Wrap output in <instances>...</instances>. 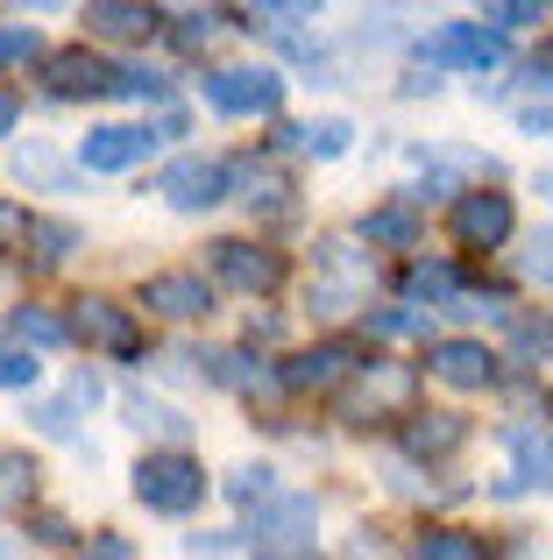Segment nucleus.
Instances as JSON below:
<instances>
[{
  "label": "nucleus",
  "mask_w": 553,
  "mask_h": 560,
  "mask_svg": "<svg viewBox=\"0 0 553 560\" xmlns=\"http://www.w3.org/2000/svg\"><path fill=\"white\" fill-rule=\"evenodd\" d=\"M249 553L256 560H313V539H319V511H313V497H270L263 511L249 518Z\"/></svg>",
  "instance_id": "nucleus-1"
},
{
  "label": "nucleus",
  "mask_w": 553,
  "mask_h": 560,
  "mask_svg": "<svg viewBox=\"0 0 553 560\" xmlns=\"http://www.w3.org/2000/svg\"><path fill=\"white\" fill-rule=\"evenodd\" d=\"M128 482H136V497H142L150 511H164V518H185V511H192L199 497H207V468H199L185 447L142 454V462H136V476H128Z\"/></svg>",
  "instance_id": "nucleus-2"
},
{
  "label": "nucleus",
  "mask_w": 553,
  "mask_h": 560,
  "mask_svg": "<svg viewBox=\"0 0 553 560\" xmlns=\"http://www.w3.org/2000/svg\"><path fill=\"white\" fill-rule=\"evenodd\" d=\"M207 107L213 114H276L284 107V79L263 65H221V71H207Z\"/></svg>",
  "instance_id": "nucleus-3"
},
{
  "label": "nucleus",
  "mask_w": 553,
  "mask_h": 560,
  "mask_svg": "<svg viewBox=\"0 0 553 560\" xmlns=\"http://www.w3.org/2000/svg\"><path fill=\"white\" fill-rule=\"evenodd\" d=\"M419 65H469V71H490L504 65V36L483 22H447L433 36H419Z\"/></svg>",
  "instance_id": "nucleus-4"
},
{
  "label": "nucleus",
  "mask_w": 553,
  "mask_h": 560,
  "mask_svg": "<svg viewBox=\"0 0 553 560\" xmlns=\"http://www.w3.org/2000/svg\"><path fill=\"white\" fill-rule=\"evenodd\" d=\"M227 185H235V164H213V156H185V164L164 171V199L178 206V213H207V206H221Z\"/></svg>",
  "instance_id": "nucleus-5"
},
{
  "label": "nucleus",
  "mask_w": 553,
  "mask_h": 560,
  "mask_svg": "<svg viewBox=\"0 0 553 560\" xmlns=\"http://www.w3.org/2000/svg\"><path fill=\"white\" fill-rule=\"evenodd\" d=\"M319 262H327V284H313V313H348L369 299V262L348 242H319Z\"/></svg>",
  "instance_id": "nucleus-6"
},
{
  "label": "nucleus",
  "mask_w": 553,
  "mask_h": 560,
  "mask_svg": "<svg viewBox=\"0 0 553 560\" xmlns=\"http://www.w3.org/2000/svg\"><path fill=\"white\" fill-rule=\"evenodd\" d=\"M156 156V128H93V136L79 142V164L85 171H136V164H150Z\"/></svg>",
  "instance_id": "nucleus-7"
},
{
  "label": "nucleus",
  "mask_w": 553,
  "mask_h": 560,
  "mask_svg": "<svg viewBox=\"0 0 553 560\" xmlns=\"http://www.w3.org/2000/svg\"><path fill=\"white\" fill-rule=\"evenodd\" d=\"M455 242H469V248L511 242V199L504 191H461L455 199Z\"/></svg>",
  "instance_id": "nucleus-8"
},
{
  "label": "nucleus",
  "mask_w": 553,
  "mask_h": 560,
  "mask_svg": "<svg viewBox=\"0 0 553 560\" xmlns=\"http://www.w3.org/2000/svg\"><path fill=\"white\" fill-rule=\"evenodd\" d=\"M213 277L256 299V291H276V284H284V262H276L270 248H249V242H213Z\"/></svg>",
  "instance_id": "nucleus-9"
},
{
  "label": "nucleus",
  "mask_w": 553,
  "mask_h": 560,
  "mask_svg": "<svg viewBox=\"0 0 553 560\" xmlns=\"http://www.w3.org/2000/svg\"><path fill=\"white\" fill-rule=\"evenodd\" d=\"M142 305L164 313V319H199L213 305V284L199 270H156L150 284H142Z\"/></svg>",
  "instance_id": "nucleus-10"
},
{
  "label": "nucleus",
  "mask_w": 553,
  "mask_h": 560,
  "mask_svg": "<svg viewBox=\"0 0 553 560\" xmlns=\"http://www.w3.org/2000/svg\"><path fill=\"white\" fill-rule=\"evenodd\" d=\"M71 334H79V341H93V348H107V355H136V348H142L136 319H128L121 305H107V299H79Z\"/></svg>",
  "instance_id": "nucleus-11"
},
{
  "label": "nucleus",
  "mask_w": 553,
  "mask_h": 560,
  "mask_svg": "<svg viewBox=\"0 0 553 560\" xmlns=\"http://www.w3.org/2000/svg\"><path fill=\"white\" fill-rule=\"evenodd\" d=\"M426 370L440 376L447 390H490V383H497V355H490L483 341H440Z\"/></svg>",
  "instance_id": "nucleus-12"
},
{
  "label": "nucleus",
  "mask_w": 553,
  "mask_h": 560,
  "mask_svg": "<svg viewBox=\"0 0 553 560\" xmlns=\"http://www.w3.org/2000/svg\"><path fill=\"white\" fill-rule=\"evenodd\" d=\"M490 178H497V156H483V150H426L419 156V185L426 191H455V185L483 191Z\"/></svg>",
  "instance_id": "nucleus-13"
},
{
  "label": "nucleus",
  "mask_w": 553,
  "mask_h": 560,
  "mask_svg": "<svg viewBox=\"0 0 553 560\" xmlns=\"http://www.w3.org/2000/svg\"><path fill=\"white\" fill-rule=\"evenodd\" d=\"M504 454L518 462V476L504 490H553V440L540 425H504Z\"/></svg>",
  "instance_id": "nucleus-14"
},
{
  "label": "nucleus",
  "mask_w": 553,
  "mask_h": 560,
  "mask_svg": "<svg viewBox=\"0 0 553 560\" xmlns=\"http://www.w3.org/2000/svg\"><path fill=\"white\" fill-rule=\"evenodd\" d=\"M43 79H50L57 100H99V93H114V71L99 65L93 50H57Z\"/></svg>",
  "instance_id": "nucleus-15"
},
{
  "label": "nucleus",
  "mask_w": 553,
  "mask_h": 560,
  "mask_svg": "<svg viewBox=\"0 0 553 560\" xmlns=\"http://www.w3.org/2000/svg\"><path fill=\"white\" fill-rule=\"evenodd\" d=\"M348 362H355V355H348L341 341H327V348H305V355H291L276 383H284V390H333V383L348 376Z\"/></svg>",
  "instance_id": "nucleus-16"
},
{
  "label": "nucleus",
  "mask_w": 553,
  "mask_h": 560,
  "mask_svg": "<svg viewBox=\"0 0 553 560\" xmlns=\"http://www.w3.org/2000/svg\"><path fill=\"white\" fill-rule=\"evenodd\" d=\"M156 22H164V14H156V8H136V0H93V8H85V28H93V36H107V43H142Z\"/></svg>",
  "instance_id": "nucleus-17"
},
{
  "label": "nucleus",
  "mask_w": 553,
  "mask_h": 560,
  "mask_svg": "<svg viewBox=\"0 0 553 560\" xmlns=\"http://www.w3.org/2000/svg\"><path fill=\"white\" fill-rule=\"evenodd\" d=\"M348 142H355V128H348V121H313V128H276V150H291V156H313V164H327V156H341Z\"/></svg>",
  "instance_id": "nucleus-18"
},
{
  "label": "nucleus",
  "mask_w": 553,
  "mask_h": 560,
  "mask_svg": "<svg viewBox=\"0 0 553 560\" xmlns=\"http://www.w3.org/2000/svg\"><path fill=\"white\" fill-rule=\"evenodd\" d=\"M461 440H469V425H461L455 411H426V419H412V425H404V447H412V454H426V462H433V454H455Z\"/></svg>",
  "instance_id": "nucleus-19"
},
{
  "label": "nucleus",
  "mask_w": 553,
  "mask_h": 560,
  "mask_svg": "<svg viewBox=\"0 0 553 560\" xmlns=\"http://www.w3.org/2000/svg\"><path fill=\"white\" fill-rule=\"evenodd\" d=\"M121 411H128V425H136V433H156V440H185V433H192V419H185V411L156 405V397H142V390H121Z\"/></svg>",
  "instance_id": "nucleus-20"
},
{
  "label": "nucleus",
  "mask_w": 553,
  "mask_h": 560,
  "mask_svg": "<svg viewBox=\"0 0 553 560\" xmlns=\"http://www.w3.org/2000/svg\"><path fill=\"white\" fill-rule=\"evenodd\" d=\"M404 299H412V313H426V305H455L461 284H455L447 262H412V270H404Z\"/></svg>",
  "instance_id": "nucleus-21"
},
{
  "label": "nucleus",
  "mask_w": 553,
  "mask_h": 560,
  "mask_svg": "<svg viewBox=\"0 0 553 560\" xmlns=\"http://www.w3.org/2000/svg\"><path fill=\"white\" fill-rule=\"evenodd\" d=\"M36 504V462L28 454H0V518Z\"/></svg>",
  "instance_id": "nucleus-22"
},
{
  "label": "nucleus",
  "mask_w": 553,
  "mask_h": 560,
  "mask_svg": "<svg viewBox=\"0 0 553 560\" xmlns=\"http://www.w3.org/2000/svg\"><path fill=\"white\" fill-rule=\"evenodd\" d=\"M404 397H412V370H362V383H355V405H348V411L404 405Z\"/></svg>",
  "instance_id": "nucleus-23"
},
{
  "label": "nucleus",
  "mask_w": 553,
  "mask_h": 560,
  "mask_svg": "<svg viewBox=\"0 0 553 560\" xmlns=\"http://www.w3.org/2000/svg\"><path fill=\"white\" fill-rule=\"evenodd\" d=\"M362 242H384V248H412V242H419V220L404 213V206H376V213H362Z\"/></svg>",
  "instance_id": "nucleus-24"
},
{
  "label": "nucleus",
  "mask_w": 553,
  "mask_h": 560,
  "mask_svg": "<svg viewBox=\"0 0 553 560\" xmlns=\"http://www.w3.org/2000/svg\"><path fill=\"white\" fill-rule=\"evenodd\" d=\"M412 560H483V539H475V533H455V525H433V533H419Z\"/></svg>",
  "instance_id": "nucleus-25"
},
{
  "label": "nucleus",
  "mask_w": 553,
  "mask_h": 560,
  "mask_svg": "<svg viewBox=\"0 0 553 560\" xmlns=\"http://www.w3.org/2000/svg\"><path fill=\"white\" fill-rule=\"evenodd\" d=\"M8 334H14L22 348H57V341H71V327H64V319H50L43 305H22V313L8 319Z\"/></svg>",
  "instance_id": "nucleus-26"
},
{
  "label": "nucleus",
  "mask_w": 553,
  "mask_h": 560,
  "mask_svg": "<svg viewBox=\"0 0 553 560\" xmlns=\"http://www.w3.org/2000/svg\"><path fill=\"white\" fill-rule=\"evenodd\" d=\"M14 178H22V185H43V191H64V185H71V171L57 164L43 142H28V150H14Z\"/></svg>",
  "instance_id": "nucleus-27"
},
{
  "label": "nucleus",
  "mask_w": 553,
  "mask_h": 560,
  "mask_svg": "<svg viewBox=\"0 0 553 560\" xmlns=\"http://www.w3.org/2000/svg\"><path fill=\"white\" fill-rule=\"evenodd\" d=\"M36 376H43V362L14 334H0V390H36Z\"/></svg>",
  "instance_id": "nucleus-28"
},
{
  "label": "nucleus",
  "mask_w": 553,
  "mask_h": 560,
  "mask_svg": "<svg viewBox=\"0 0 553 560\" xmlns=\"http://www.w3.org/2000/svg\"><path fill=\"white\" fill-rule=\"evenodd\" d=\"M28 242H36V262H43V270H57V262L79 248V234H71L64 220H28Z\"/></svg>",
  "instance_id": "nucleus-29"
},
{
  "label": "nucleus",
  "mask_w": 553,
  "mask_h": 560,
  "mask_svg": "<svg viewBox=\"0 0 553 560\" xmlns=\"http://www.w3.org/2000/svg\"><path fill=\"white\" fill-rule=\"evenodd\" d=\"M475 22H490V28L504 36V28H532V22H546V8H540V0H490Z\"/></svg>",
  "instance_id": "nucleus-30"
},
{
  "label": "nucleus",
  "mask_w": 553,
  "mask_h": 560,
  "mask_svg": "<svg viewBox=\"0 0 553 560\" xmlns=\"http://www.w3.org/2000/svg\"><path fill=\"white\" fill-rule=\"evenodd\" d=\"M227 497H235V504H256V511H263L270 497H284V490H276V476H270L263 462H256V468H235V482H227Z\"/></svg>",
  "instance_id": "nucleus-31"
},
{
  "label": "nucleus",
  "mask_w": 553,
  "mask_h": 560,
  "mask_svg": "<svg viewBox=\"0 0 553 560\" xmlns=\"http://www.w3.org/2000/svg\"><path fill=\"white\" fill-rule=\"evenodd\" d=\"M114 93L121 100H164V79L142 71V65H128V71H114Z\"/></svg>",
  "instance_id": "nucleus-32"
},
{
  "label": "nucleus",
  "mask_w": 553,
  "mask_h": 560,
  "mask_svg": "<svg viewBox=\"0 0 553 560\" xmlns=\"http://www.w3.org/2000/svg\"><path fill=\"white\" fill-rule=\"evenodd\" d=\"M511 341H518V355H553V319H518Z\"/></svg>",
  "instance_id": "nucleus-33"
},
{
  "label": "nucleus",
  "mask_w": 553,
  "mask_h": 560,
  "mask_svg": "<svg viewBox=\"0 0 553 560\" xmlns=\"http://www.w3.org/2000/svg\"><path fill=\"white\" fill-rule=\"evenodd\" d=\"M213 36H221V14H178V43L185 50H207Z\"/></svg>",
  "instance_id": "nucleus-34"
},
{
  "label": "nucleus",
  "mask_w": 553,
  "mask_h": 560,
  "mask_svg": "<svg viewBox=\"0 0 553 560\" xmlns=\"http://www.w3.org/2000/svg\"><path fill=\"white\" fill-rule=\"evenodd\" d=\"M526 277H532V284H553V228L532 234V248H526Z\"/></svg>",
  "instance_id": "nucleus-35"
},
{
  "label": "nucleus",
  "mask_w": 553,
  "mask_h": 560,
  "mask_svg": "<svg viewBox=\"0 0 553 560\" xmlns=\"http://www.w3.org/2000/svg\"><path fill=\"white\" fill-rule=\"evenodd\" d=\"M43 43H36V28H0V65H28Z\"/></svg>",
  "instance_id": "nucleus-36"
},
{
  "label": "nucleus",
  "mask_w": 553,
  "mask_h": 560,
  "mask_svg": "<svg viewBox=\"0 0 553 560\" xmlns=\"http://www.w3.org/2000/svg\"><path fill=\"white\" fill-rule=\"evenodd\" d=\"M369 334L398 341V334H426V313H369Z\"/></svg>",
  "instance_id": "nucleus-37"
},
{
  "label": "nucleus",
  "mask_w": 553,
  "mask_h": 560,
  "mask_svg": "<svg viewBox=\"0 0 553 560\" xmlns=\"http://www.w3.org/2000/svg\"><path fill=\"white\" fill-rule=\"evenodd\" d=\"M79 560H136V547H128L121 533H99V539H85Z\"/></svg>",
  "instance_id": "nucleus-38"
},
{
  "label": "nucleus",
  "mask_w": 553,
  "mask_h": 560,
  "mask_svg": "<svg viewBox=\"0 0 553 560\" xmlns=\"http://www.w3.org/2000/svg\"><path fill=\"white\" fill-rule=\"evenodd\" d=\"M36 539H43V547H71V525L57 518V511H43V518H36Z\"/></svg>",
  "instance_id": "nucleus-39"
},
{
  "label": "nucleus",
  "mask_w": 553,
  "mask_h": 560,
  "mask_svg": "<svg viewBox=\"0 0 553 560\" xmlns=\"http://www.w3.org/2000/svg\"><path fill=\"white\" fill-rule=\"evenodd\" d=\"M518 121H526V136H546L553 142V107H526Z\"/></svg>",
  "instance_id": "nucleus-40"
},
{
  "label": "nucleus",
  "mask_w": 553,
  "mask_h": 560,
  "mask_svg": "<svg viewBox=\"0 0 553 560\" xmlns=\"http://www.w3.org/2000/svg\"><path fill=\"white\" fill-rule=\"evenodd\" d=\"M8 234H28V220H22V213H14V206H8V199H0V242H8Z\"/></svg>",
  "instance_id": "nucleus-41"
},
{
  "label": "nucleus",
  "mask_w": 553,
  "mask_h": 560,
  "mask_svg": "<svg viewBox=\"0 0 553 560\" xmlns=\"http://www.w3.org/2000/svg\"><path fill=\"white\" fill-rule=\"evenodd\" d=\"M14 114H22V100H14V93H0V136L14 128Z\"/></svg>",
  "instance_id": "nucleus-42"
},
{
  "label": "nucleus",
  "mask_w": 553,
  "mask_h": 560,
  "mask_svg": "<svg viewBox=\"0 0 553 560\" xmlns=\"http://www.w3.org/2000/svg\"><path fill=\"white\" fill-rule=\"evenodd\" d=\"M540 199H546V206H553V171H540Z\"/></svg>",
  "instance_id": "nucleus-43"
},
{
  "label": "nucleus",
  "mask_w": 553,
  "mask_h": 560,
  "mask_svg": "<svg viewBox=\"0 0 553 560\" xmlns=\"http://www.w3.org/2000/svg\"><path fill=\"white\" fill-rule=\"evenodd\" d=\"M0 560H14V547H0Z\"/></svg>",
  "instance_id": "nucleus-44"
},
{
  "label": "nucleus",
  "mask_w": 553,
  "mask_h": 560,
  "mask_svg": "<svg viewBox=\"0 0 553 560\" xmlns=\"http://www.w3.org/2000/svg\"><path fill=\"white\" fill-rule=\"evenodd\" d=\"M546 71H553V50H546Z\"/></svg>",
  "instance_id": "nucleus-45"
},
{
  "label": "nucleus",
  "mask_w": 553,
  "mask_h": 560,
  "mask_svg": "<svg viewBox=\"0 0 553 560\" xmlns=\"http://www.w3.org/2000/svg\"><path fill=\"white\" fill-rule=\"evenodd\" d=\"M546 411H553V397H546Z\"/></svg>",
  "instance_id": "nucleus-46"
}]
</instances>
